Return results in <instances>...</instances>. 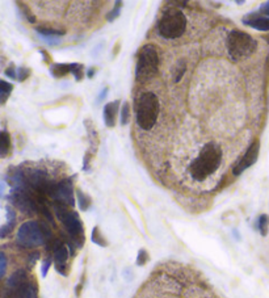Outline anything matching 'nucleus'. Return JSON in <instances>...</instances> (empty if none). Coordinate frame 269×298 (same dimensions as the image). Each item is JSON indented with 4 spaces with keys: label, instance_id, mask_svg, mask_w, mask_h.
<instances>
[{
    "label": "nucleus",
    "instance_id": "obj_1",
    "mask_svg": "<svg viewBox=\"0 0 269 298\" xmlns=\"http://www.w3.org/2000/svg\"><path fill=\"white\" fill-rule=\"evenodd\" d=\"M222 158L223 151L221 146L215 142L205 143L188 167L189 175L195 181H205L209 176L214 175L219 170Z\"/></svg>",
    "mask_w": 269,
    "mask_h": 298
},
{
    "label": "nucleus",
    "instance_id": "obj_2",
    "mask_svg": "<svg viewBox=\"0 0 269 298\" xmlns=\"http://www.w3.org/2000/svg\"><path fill=\"white\" fill-rule=\"evenodd\" d=\"M159 110L161 103L155 93L150 91L141 93L135 101V119L139 129L144 132L151 130L158 121Z\"/></svg>",
    "mask_w": 269,
    "mask_h": 298
},
{
    "label": "nucleus",
    "instance_id": "obj_3",
    "mask_svg": "<svg viewBox=\"0 0 269 298\" xmlns=\"http://www.w3.org/2000/svg\"><path fill=\"white\" fill-rule=\"evenodd\" d=\"M52 238V230L45 222L26 221L18 228L16 243L22 248H36L44 245Z\"/></svg>",
    "mask_w": 269,
    "mask_h": 298
},
{
    "label": "nucleus",
    "instance_id": "obj_4",
    "mask_svg": "<svg viewBox=\"0 0 269 298\" xmlns=\"http://www.w3.org/2000/svg\"><path fill=\"white\" fill-rule=\"evenodd\" d=\"M187 16L178 8L165 11L158 24V33L165 40L180 38L187 31Z\"/></svg>",
    "mask_w": 269,
    "mask_h": 298
},
{
    "label": "nucleus",
    "instance_id": "obj_5",
    "mask_svg": "<svg viewBox=\"0 0 269 298\" xmlns=\"http://www.w3.org/2000/svg\"><path fill=\"white\" fill-rule=\"evenodd\" d=\"M159 54L157 48L151 44L141 48L135 66V79L138 82H146L154 78L159 70Z\"/></svg>",
    "mask_w": 269,
    "mask_h": 298
},
{
    "label": "nucleus",
    "instance_id": "obj_6",
    "mask_svg": "<svg viewBox=\"0 0 269 298\" xmlns=\"http://www.w3.org/2000/svg\"><path fill=\"white\" fill-rule=\"evenodd\" d=\"M67 208L69 206L62 205V204H55L54 205V211H55L56 218L61 221L63 228H65V230L70 235V238L80 248L84 245V241H86L82 219H80L76 211L69 210Z\"/></svg>",
    "mask_w": 269,
    "mask_h": 298
},
{
    "label": "nucleus",
    "instance_id": "obj_7",
    "mask_svg": "<svg viewBox=\"0 0 269 298\" xmlns=\"http://www.w3.org/2000/svg\"><path fill=\"white\" fill-rule=\"evenodd\" d=\"M256 48V40L246 32L231 31L227 35V52L234 61L250 57Z\"/></svg>",
    "mask_w": 269,
    "mask_h": 298
},
{
    "label": "nucleus",
    "instance_id": "obj_8",
    "mask_svg": "<svg viewBox=\"0 0 269 298\" xmlns=\"http://www.w3.org/2000/svg\"><path fill=\"white\" fill-rule=\"evenodd\" d=\"M49 196L56 201V204H62L71 208L75 205L74 188H72V179H65L58 184H53L49 191Z\"/></svg>",
    "mask_w": 269,
    "mask_h": 298
},
{
    "label": "nucleus",
    "instance_id": "obj_9",
    "mask_svg": "<svg viewBox=\"0 0 269 298\" xmlns=\"http://www.w3.org/2000/svg\"><path fill=\"white\" fill-rule=\"evenodd\" d=\"M9 201L15 206H18L25 214H35L39 208L38 204L32 198L28 189H12Z\"/></svg>",
    "mask_w": 269,
    "mask_h": 298
},
{
    "label": "nucleus",
    "instance_id": "obj_10",
    "mask_svg": "<svg viewBox=\"0 0 269 298\" xmlns=\"http://www.w3.org/2000/svg\"><path fill=\"white\" fill-rule=\"evenodd\" d=\"M259 151H260V142L259 140H256L253 143L250 145L248 150L244 154V157L238 162V164L234 167L233 170V174L234 176L242 175L247 168H250L251 166H253L256 163L257 158H259Z\"/></svg>",
    "mask_w": 269,
    "mask_h": 298
},
{
    "label": "nucleus",
    "instance_id": "obj_11",
    "mask_svg": "<svg viewBox=\"0 0 269 298\" xmlns=\"http://www.w3.org/2000/svg\"><path fill=\"white\" fill-rule=\"evenodd\" d=\"M70 252L61 241H55L53 245V259L54 265L58 273L67 276V262H69Z\"/></svg>",
    "mask_w": 269,
    "mask_h": 298
},
{
    "label": "nucleus",
    "instance_id": "obj_12",
    "mask_svg": "<svg viewBox=\"0 0 269 298\" xmlns=\"http://www.w3.org/2000/svg\"><path fill=\"white\" fill-rule=\"evenodd\" d=\"M260 12H253L243 18V24L248 27L255 28L257 31L268 32L269 31V18L260 16Z\"/></svg>",
    "mask_w": 269,
    "mask_h": 298
},
{
    "label": "nucleus",
    "instance_id": "obj_13",
    "mask_svg": "<svg viewBox=\"0 0 269 298\" xmlns=\"http://www.w3.org/2000/svg\"><path fill=\"white\" fill-rule=\"evenodd\" d=\"M11 298H38V288L35 281H28L9 294Z\"/></svg>",
    "mask_w": 269,
    "mask_h": 298
},
{
    "label": "nucleus",
    "instance_id": "obj_14",
    "mask_svg": "<svg viewBox=\"0 0 269 298\" xmlns=\"http://www.w3.org/2000/svg\"><path fill=\"white\" fill-rule=\"evenodd\" d=\"M28 281H29V277H28V273H26L25 269H18V271L13 272L11 277L7 280V289L12 293V292L18 289L21 285H24Z\"/></svg>",
    "mask_w": 269,
    "mask_h": 298
},
{
    "label": "nucleus",
    "instance_id": "obj_15",
    "mask_svg": "<svg viewBox=\"0 0 269 298\" xmlns=\"http://www.w3.org/2000/svg\"><path fill=\"white\" fill-rule=\"evenodd\" d=\"M118 108H120V100L110 101L108 104H105L103 119H104L105 125L108 127L116 126V117H117Z\"/></svg>",
    "mask_w": 269,
    "mask_h": 298
},
{
    "label": "nucleus",
    "instance_id": "obj_16",
    "mask_svg": "<svg viewBox=\"0 0 269 298\" xmlns=\"http://www.w3.org/2000/svg\"><path fill=\"white\" fill-rule=\"evenodd\" d=\"M7 222H5L3 226H1V230H0V237L5 238L8 234H11V231L13 230V226H15V222H16V215H15V211L11 209V208H7Z\"/></svg>",
    "mask_w": 269,
    "mask_h": 298
},
{
    "label": "nucleus",
    "instance_id": "obj_17",
    "mask_svg": "<svg viewBox=\"0 0 269 298\" xmlns=\"http://www.w3.org/2000/svg\"><path fill=\"white\" fill-rule=\"evenodd\" d=\"M72 71V63H55L50 67V72L54 78H63Z\"/></svg>",
    "mask_w": 269,
    "mask_h": 298
},
{
    "label": "nucleus",
    "instance_id": "obj_18",
    "mask_svg": "<svg viewBox=\"0 0 269 298\" xmlns=\"http://www.w3.org/2000/svg\"><path fill=\"white\" fill-rule=\"evenodd\" d=\"M11 150V137L5 130L0 133V155L1 158H5Z\"/></svg>",
    "mask_w": 269,
    "mask_h": 298
},
{
    "label": "nucleus",
    "instance_id": "obj_19",
    "mask_svg": "<svg viewBox=\"0 0 269 298\" xmlns=\"http://www.w3.org/2000/svg\"><path fill=\"white\" fill-rule=\"evenodd\" d=\"M76 197H78L79 208H80V210L87 211L92 204L91 197L88 196L87 193H83L80 189H76Z\"/></svg>",
    "mask_w": 269,
    "mask_h": 298
},
{
    "label": "nucleus",
    "instance_id": "obj_20",
    "mask_svg": "<svg viewBox=\"0 0 269 298\" xmlns=\"http://www.w3.org/2000/svg\"><path fill=\"white\" fill-rule=\"evenodd\" d=\"M37 33H39L44 37H62L65 35V31H59V29H55V28H45V27H38L36 28Z\"/></svg>",
    "mask_w": 269,
    "mask_h": 298
},
{
    "label": "nucleus",
    "instance_id": "obj_21",
    "mask_svg": "<svg viewBox=\"0 0 269 298\" xmlns=\"http://www.w3.org/2000/svg\"><path fill=\"white\" fill-rule=\"evenodd\" d=\"M187 71V62L181 59V61L178 62V65L175 66L174 69V82L175 83H179L180 80L182 79V76Z\"/></svg>",
    "mask_w": 269,
    "mask_h": 298
},
{
    "label": "nucleus",
    "instance_id": "obj_22",
    "mask_svg": "<svg viewBox=\"0 0 269 298\" xmlns=\"http://www.w3.org/2000/svg\"><path fill=\"white\" fill-rule=\"evenodd\" d=\"M92 242L95 245H100V247H107L108 245V241L105 239V237L103 235V232L100 231L99 226H95V228L92 230Z\"/></svg>",
    "mask_w": 269,
    "mask_h": 298
},
{
    "label": "nucleus",
    "instance_id": "obj_23",
    "mask_svg": "<svg viewBox=\"0 0 269 298\" xmlns=\"http://www.w3.org/2000/svg\"><path fill=\"white\" fill-rule=\"evenodd\" d=\"M13 89V84L7 83L5 80H0V100H1V104H4L8 96L11 95Z\"/></svg>",
    "mask_w": 269,
    "mask_h": 298
},
{
    "label": "nucleus",
    "instance_id": "obj_24",
    "mask_svg": "<svg viewBox=\"0 0 269 298\" xmlns=\"http://www.w3.org/2000/svg\"><path fill=\"white\" fill-rule=\"evenodd\" d=\"M256 228L257 230L260 231V234L263 237H267L268 234V228H269V217L267 214H261L259 217L256 222Z\"/></svg>",
    "mask_w": 269,
    "mask_h": 298
},
{
    "label": "nucleus",
    "instance_id": "obj_25",
    "mask_svg": "<svg viewBox=\"0 0 269 298\" xmlns=\"http://www.w3.org/2000/svg\"><path fill=\"white\" fill-rule=\"evenodd\" d=\"M121 5H122L121 1H117V3L114 4V8H113L112 11L107 15V20H108L109 22L114 21V20L120 16V12H121Z\"/></svg>",
    "mask_w": 269,
    "mask_h": 298
},
{
    "label": "nucleus",
    "instance_id": "obj_26",
    "mask_svg": "<svg viewBox=\"0 0 269 298\" xmlns=\"http://www.w3.org/2000/svg\"><path fill=\"white\" fill-rule=\"evenodd\" d=\"M130 119V105L125 103L121 108V125H126Z\"/></svg>",
    "mask_w": 269,
    "mask_h": 298
},
{
    "label": "nucleus",
    "instance_id": "obj_27",
    "mask_svg": "<svg viewBox=\"0 0 269 298\" xmlns=\"http://www.w3.org/2000/svg\"><path fill=\"white\" fill-rule=\"evenodd\" d=\"M71 72L74 74L75 79L78 80V82H80L83 79V76H84V69L79 63H72V71Z\"/></svg>",
    "mask_w": 269,
    "mask_h": 298
},
{
    "label": "nucleus",
    "instance_id": "obj_28",
    "mask_svg": "<svg viewBox=\"0 0 269 298\" xmlns=\"http://www.w3.org/2000/svg\"><path fill=\"white\" fill-rule=\"evenodd\" d=\"M18 5H20V9H21V12L22 15L25 16L26 20L29 22H36V18H35V15L32 14V11L28 7H26L24 3H18Z\"/></svg>",
    "mask_w": 269,
    "mask_h": 298
},
{
    "label": "nucleus",
    "instance_id": "obj_29",
    "mask_svg": "<svg viewBox=\"0 0 269 298\" xmlns=\"http://www.w3.org/2000/svg\"><path fill=\"white\" fill-rule=\"evenodd\" d=\"M148 262V254L146 250H139L138 255H137V265H139V267H142V265H144V264Z\"/></svg>",
    "mask_w": 269,
    "mask_h": 298
},
{
    "label": "nucleus",
    "instance_id": "obj_30",
    "mask_svg": "<svg viewBox=\"0 0 269 298\" xmlns=\"http://www.w3.org/2000/svg\"><path fill=\"white\" fill-rule=\"evenodd\" d=\"M31 76V69L28 67H20L18 70V82H24Z\"/></svg>",
    "mask_w": 269,
    "mask_h": 298
},
{
    "label": "nucleus",
    "instance_id": "obj_31",
    "mask_svg": "<svg viewBox=\"0 0 269 298\" xmlns=\"http://www.w3.org/2000/svg\"><path fill=\"white\" fill-rule=\"evenodd\" d=\"M52 263H53L52 258H46L42 260V267H41V273H42V277H46V275H48V272H49V268H50Z\"/></svg>",
    "mask_w": 269,
    "mask_h": 298
},
{
    "label": "nucleus",
    "instance_id": "obj_32",
    "mask_svg": "<svg viewBox=\"0 0 269 298\" xmlns=\"http://www.w3.org/2000/svg\"><path fill=\"white\" fill-rule=\"evenodd\" d=\"M5 271H7V258L4 252L0 254V276L4 277Z\"/></svg>",
    "mask_w": 269,
    "mask_h": 298
},
{
    "label": "nucleus",
    "instance_id": "obj_33",
    "mask_svg": "<svg viewBox=\"0 0 269 298\" xmlns=\"http://www.w3.org/2000/svg\"><path fill=\"white\" fill-rule=\"evenodd\" d=\"M5 76H8V78H11V79H18V70L15 69V66L13 65H11V66L7 69V70L4 71Z\"/></svg>",
    "mask_w": 269,
    "mask_h": 298
},
{
    "label": "nucleus",
    "instance_id": "obj_34",
    "mask_svg": "<svg viewBox=\"0 0 269 298\" xmlns=\"http://www.w3.org/2000/svg\"><path fill=\"white\" fill-rule=\"evenodd\" d=\"M41 40H44L45 42L50 45V46H56V45L61 44V38H59V37H44V38H41Z\"/></svg>",
    "mask_w": 269,
    "mask_h": 298
},
{
    "label": "nucleus",
    "instance_id": "obj_35",
    "mask_svg": "<svg viewBox=\"0 0 269 298\" xmlns=\"http://www.w3.org/2000/svg\"><path fill=\"white\" fill-rule=\"evenodd\" d=\"M91 158H92V154L88 151L86 155H84V159H83V170L84 171H90V163H91Z\"/></svg>",
    "mask_w": 269,
    "mask_h": 298
},
{
    "label": "nucleus",
    "instance_id": "obj_36",
    "mask_svg": "<svg viewBox=\"0 0 269 298\" xmlns=\"http://www.w3.org/2000/svg\"><path fill=\"white\" fill-rule=\"evenodd\" d=\"M38 258H39V252H33V254L29 255V265H32V267H33Z\"/></svg>",
    "mask_w": 269,
    "mask_h": 298
},
{
    "label": "nucleus",
    "instance_id": "obj_37",
    "mask_svg": "<svg viewBox=\"0 0 269 298\" xmlns=\"http://www.w3.org/2000/svg\"><path fill=\"white\" fill-rule=\"evenodd\" d=\"M108 96V87H105L103 91H101V93L97 96V103H101V101L104 100L105 97Z\"/></svg>",
    "mask_w": 269,
    "mask_h": 298
},
{
    "label": "nucleus",
    "instance_id": "obj_38",
    "mask_svg": "<svg viewBox=\"0 0 269 298\" xmlns=\"http://www.w3.org/2000/svg\"><path fill=\"white\" fill-rule=\"evenodd\" d=\"M259 12H261V14H264V15H267V16H269V1L264 3V4H261L260 11H259Z\"/></svg>",
    "mask_w": 269,
    "mask_h": 298
},
{
    "label": "nucleus",
    "instance_id": "obj_39",
    "mask_svg": "<svg viewBox=\"0 0 269 298\" xmlns=\"http://www.w3.org/2000/svg\"><path fill=\"white\" fill-rule=\"evenodd\" d=\"M96 74V69H93V67H91V69H88L87 71V76L90 78V79H92L93 78V75Z\"/></svg>",
    "mask_w": 269,
    "mask_h": 298
},
{
    "label": "nucleus",
    "instance_id": "obj_40",
    "mask_svg": "<svg viewBox=\"0 0 269 298\" xmlns=\"http://www.w3.org/2000/svg\"><path fill=\"white\" fill-rule=\"evenodd\" d=\"M39 53L42 54V55H44V57H45V62H49V61H50V57H49V54L46 53V52H44V50H41Z\"/></svg>",
    "mask_w": 269,
    "mask_h": 298
},
{
    "label": "nucleus",
    "instance_id": "obj_41",
    "mask_svg": "<svg viewBox=\"0 0 269 298\" xmlns=\"http://www.w3.org/2000/svg\"><path fill=\"white\" fill-rule=\"evenodd\" d=\"M163 298H179V297H174V296H165V297Z\"/></svg>",
    "mask_w": 269,
    "mask_h": 298
},
{
    "label": "nucleus",
    "instance_id": "obj_42",
    "mask_svg": "<svg viewBox=\"0 0 269 298\" xmlns=\"http://www.w3.org/2000/svg\"><path fill=\"white\" fill-rule=\"evenodd\" d=\"M5 298H7V297H5Z\"/></svg>",
    "mask_w": 269,
    "mask_h": 298
}]
</instances>
